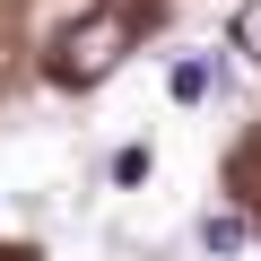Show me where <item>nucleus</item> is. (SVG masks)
Instances as JSON below:
<instances>
[{
    "label": "nucleus",
    "instance_id": "f03ea898",
    "mask_svg": "<svg viewBox=\"0 0 261 261\" xmlns=\"http://www.w3.org/2000/svg\"><path fill=\"white\" fill-rule=\"evenodd\" d=\"M200 244H209V252H244V244H252L244 209H209V218H200Z\"/></svg>",
    "mask_w": 261,
    "mask_h": 261
},
{
    "label": "nucleus",
    "instance_id": "f257e3e1",
    "mask_svg": "<svg viewBox=\"0 0 261 261\" xmlns=\"http://www.w3.org/2000/svg\"><path fill=\"white\" fill-rule=\"evenodd\" d=\"M130 35H140V18H130V9H96V18H79L70 27V44H61V79H105L122 53H130Z\"/></svg>",
    "mask_w": 261,
    "mask_h": 261
},
{
    "label": "nucleus",
    "instance_id": "20e7f679",
    "mask_svg": "<svg viewBox=\"0 0 261 261\" xmlns=\"http://www.w3.org/2000/svg\"><path fill=\"white\" fill-rule=\"evenodd\" d=\"M174 96L200 105V96H209V61H183V70H174Z\"/></svg>",
    "mask_w": 261,
    "mask_h": 261
},
{
    "label": "nucleus",
    "instance_id": "39448f33",
    "mask_svg": "<svg viewBox=\"0 0 261 261\" xmlns=\"http://www.w3.org/2000/svg\"><path fill=\"white\" fill-rule=\"evenodd\" d=\"M148 166H157L148 148H122V157H113V183H148Z\"/></svg>",
    "mask_w": 261,
    "mask_h": 261
},
{
    "label": "nucleus",
    "instance_id": "7ed1b4c3",
    "mask_svg": "<svg viewBox=\"0 0 261 261\" xmlns=\"http://www.w3.org/2000/svg\"><path fill=\"white\" fill-rule=\"evenodd\" d=\"M226 35H235V53H252V61H261V0H244V9H235V27H226Z\"/></svg>",
    "mask_w": 261,
    "mask_h": 261
}]
</instances>
